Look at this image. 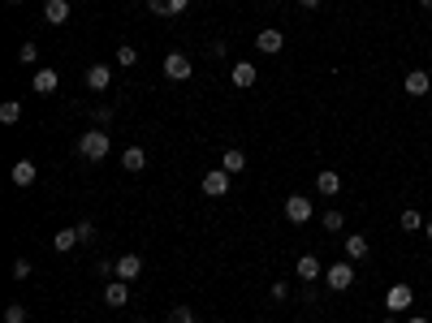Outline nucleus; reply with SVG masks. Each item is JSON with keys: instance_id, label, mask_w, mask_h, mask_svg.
I'll return each mask as SVG.
<instances>
[{"instance_id": "4", "label": "nucleus", "mask_w": 432, "mask_h": 323, "mask_svg": "<svg viewBox=\"0 0 432 323\" xmlns=\"http://www.w3.org/2000/svg\"><path fill=\"white\" fill-rule=\"evenodd\" d=\"M316 212H311V199H302V194H290V199H285V220L290 224H307Z\"/></svg>"}, {"instance_id": "22", "label": "nucleus", "mask_w": 432, "mask_h": 323, "mask_svg": "<svg viewBox=\"0 0 432 323\" xmlns=\"http://www.w3.org/2000/svg\"><path fill=\"white\" fill-rule=\"evenodd\" d=\"M52 246H56V254H65V250H74V246H78V233H74V229H61V233L52 237Z\"/></svg>"}, {"instance_id": "24", "label": "nucleus", "mask_w": 432, "mask_h": 323, "mask_svg": "<svg viewBox=\"0 0 432 323\" xmlns=\"http://www.w3.org/2000/svg\"><path fill=\"white\" fill-rule=\"evenodd\" d=\"M74 233H78V246H91V241H95V224L91 220H78Z\"/></svg>"}, {"instance_id": "6", "label": "nucleus", "mask_w": 432, "mask_h": 323, "mask_svg": "<svg viewBox=\"0 0 432 323\" xmlns=\"http://www.w3.org/2000/svg\"><path fill=\"white\" fill-rule=\"evenodd\" d=\"M165 74L173 78V82H186V78L195 74V65H190V56H182V52H169L165 56Z\"/></svg>"}, {"instance_id": "20", "label": "nucleus", "mask_w": 432, "mask_h": 323, "mask_svg": "<svg viewBox=\"0 0 432 323\" xmlns=\"http://www.w3.org/2000/svg\"><path fill=\"white\" fill-rule=\"evenodd\" d=\"M428 87H432V78L424 69H411L407 74V95H428Z\"/></svg>"}, {"instance_id": "15", "label": "nucleus", "mask_w": 432, "mask_h": 323, "mask_svg": "<svg viewBox=\"0 0 432 323\" xmlns=\"http://www.w3.org/2000/svg\"><path fill=\"white\" fill-rule=\"evenodd\" d=\"M316 190H320V194H325V199H333V194H338V190H342V177H338V172H333V168H325V172H320V177H316Z\"/></svg>"}, {"instance_id": "14", "label": "nucleus", "mask_w": 432, "mask_h": 323, "mask_svg": "<svg viewBox=\"0 0 432 323\" xmlns=\"http://www.w3.org/2000/svg\"><path fill=\"white\" fill-rule=\"evenodd\" d=\"M294 271H298V276H302V280H316V276H325V263H320V258H316V254H302Z\"/></svg>"}, {"instance_id": "21", "label": "nucleus", "mask_w": 432, "mask_h": 323, "mask_svg": "<svg viewBox=\"0 0 432 323\" xmlns=\"http://www.w3.org/2000/svg\"><path fill=\"white\" fill-rule=\"evenodd\" d=\"M0 121H5V125H18V121H22V104H18V100H5V104H0Z\"/></svg>"}, {"instance_id": "31", "label": "nucleus", "mask_w": 432, "mask_h": 323, "mask_svg": "<svg viewBox=\"0 0 432 323\" xmlns=\"http://www.w3.org/2000/svg\"><path fill=\"white\" fill-rule=\"evenodd\" d=\"M30 276V263H26V258H18V263H13V280H26Z\"/></svg>"}, {"instance_id": "30", "label": "nucleus", "mask_w": 432, "mask_h": 323, "mask_svg": "<svg viewBox=\"0 0 432 323\" xmlns=\"http://www.w3.org/2000/svg\"><path fill=\"white\" fill-rule=\"evenodd\" d=\"M91 121H95V125H108V121H113V108H108V104H100V108L91 112Z\"/></svg>"}, {"instance_id": "19", "label": "nucleus", "mask_w": 432, "mask_h": 323, "mask_svg": "<svg viewBox=\"0 0 432 323\" xmlns=\"http://www.w3.org/2000/svg\"><path fill=\"white\" fill-rule=\"evenodd\" d=\"M56 87H61L56 69H39V74H35V95H52Z\"/></svg>"}, {"instance_id": "26", "label": "nucleus", "mask_w": 432, "mask_h": 323, "mask_svg": "<svg viewBox=\"0 0 432 323\" xmlns=\"http://www.w3.org/2000/svg\"><path fill=\"white\" fill-rule=\"evenodd\" d=\"M165 323H199V319H195V311H190V306H173V315H169Z\"/></svg>"}, {"instance_id": "13", "label": "nucleus", "mask_w": 432, "mask_h": 323, "mask_svg": "<svg viewBox=\"0 0 432 323\" xmlns=\"http://www.w3.org/2000/svg\"><path fill=\"white\" fill-rule=\"evenodd\" d=\"M121 164H125V172H143V168H147V151H143V147H125Z\"/></svg>"}, {"instance_id": "1", "label": "nucleus", "mask_w": 432, "mask_h": 323, "mask_svg": "<svg viewBox=\"0 0 432 323\" xmlns=\"http://www.w3.org/2000/svg\"><path fill=\"white\" fill-rule=\"evenodd\" d=\"M78 155L91 159V164H100L108 155V129H87L83 138H78Z\"/></svg>"}, {"instance_id": "2", "label": "nucleus", "mask_w": 432, "mask_h": 323, "mask_svg": "<svg viewBox=\"0 0 432 323\" xmlns=\"http://www.w3.org/2000/svg\"><path fill=\"white\" fill-rule=\"evenodd\" d=\"M325 285L333 289V293H346V289L355 285V263H333V267H325Z\"/></svg>"}, {"instance_id": "12", "label": "nucleus", "mask_w": 432, "mask_h": 323, "mask_svg": "<svg viewBox=\"0 0 432 323\" xmlns=\"http://www.w3.org/2000/svg\"><path fill=\"white\" fill-rule=\"evenodd\" d=\"M87 87L91 91H108L113 87V69H108V65H91L87 69Z\"/></svg>"}, {"instance_id": "3", "label": "nucleus", "mask_w": 432, "mask_h": 323, "mask_svg": "<svg viewBox=\"0 0 432 323\" xmlns=\"http://www.w3.org/2000/svg\"><path fill=\"white\" fill-rule=\"evenodd\" d=\"M411 302H415L411 285H393L389 293H385V311H389V315H407V311H411Z\"/></svg>"}, {"instance_id": "32", "label": "nucleus", "mask_w": 432, "mask_h": 323, "mask_svg": "<svg viewBox=\"0 0 432 323\" xmlns=\"http://www.w3.org/2000/svg\"><path fill=\"white\" fill-rule=\"evenodd\" d=\"M285 298H290V285L277 280V285H273V302H285Z\"/></svg>"}, {"instance_id": "28", "label": "nucleus", "mask_w": 432, "mask_h": 323, "mask_svg": "<svg viewBox=\"0 0 432 323\" xmlns=\"http://www.w3.org/2000/svg\"><path fill=\"white\" fill-rule=\"evenodd\" d=\"M117 65H125V69H130V65H138V52H134L130 43H121V47H117Z\"/></svg>"}, {"instance_id": "17", "label": "nucleus", "mask_w": 432, "mask_h": 323, "mask_svg": "<svg viewBox=\"0 0 432 323\" xmlns=\"http://www.w3.org/2000/svg\"><path fill=\"white\" fill-rule=\"evenodd\" d=\"M220 168H225L229 177H238V172H243V168H247V155H243V151H238V147H229L225 155H220Z\"/></svg>"}, {"instance_id": "35", "label": "nucleus", "mask_w": 432, "mask_h": 323, "mask_svg": "<svg viewBox=\"0 0 432 323\" xmlns=\"http://www.w3.org/2000/svg\"><path fill=\"white\" fill-rule=\"evenodd\" d=\"M424 237H428V241H432V220H428V224H424Z\"/></svg>"}, {"instance_id": "34", "label": "nucleus", "mask_w": 432, "mask_h": 323, "mask_svg": "<svg viewBox=\"0 0 432 323\" xmlns=\"http://www.w3.org/2000/svg\"><path fill=\"white\" fill-rule=\"evenodd\" d=\"M407 323H428V319H424V315H411V319H407Z\"/></svg>"}, {"instance_id": "25", "label": "nucleus", "mask_w": 432, "mask_h": 323, "mask_svg": "<svg viewBox=\"0 0 432 323\" xmlns=\"http://www.w3.org/2000/svg\"><path fill=\"white\" fill-rule=\"evenodd\" d=\"M320 224H325V229H329V233H342V224H346V216L338 212V207H333V212H325V220H320Z\"/></svg>"}, {"instance_id": "18", "label": "nucleus", "mask_w": 432, "mask_h": 323, "mask_svg": "<svg viewBox=\"0 0 432 323\" xmlns=\"http://www.w3.org/2000/svg\"><path fill=\"white\" fill-rule=\"evenodd\" d=\"M125 298H130V285L125 280H113L104 289V306H125Z\"/></svg>"}, {"instance_id": "16", "label": "nucleus", "mask_w": 432, "mask_h": 323, "mask_svg": "<svg viewBox=\"0 0 432 323\" xmlns=\"http://www.w3.org/2000/svg\"><path fill=\"white\" fill-rule=\"evenodd\" d=\"M13 186H30V181H35V177H39V168L35 164H30V159H18V164H13Z\"/></svg>"}, {"instance_id": "5", "label": "nucleus", "mask_w": 432, "mask_h": 323, "mask_svg": "<svg viewBox=\"0 0 432 323\" xmlns=\"http://www.w3.org/2000/svg\"><path fill=\"white\" fill-rule=\"evenodd\" d=\"M203 194H207V199H225V194H229V172L225 168L203 172Z\"/></svg>"}, {"instance_id": "36", "label": "nucleus", "mask_w": 432, "mask_h": 323, "mask_svg": "<svg viewBox=\"0 0 432 323\" xmlns=\"http://www.w3.org/2000/svg\"><path fill=\"white\" fill-rule=\"evenodd\" d=\"M380 323H398V315H389V319H380Z\"/></svg>"}, {"instance_id": "23", "label": "nucleus", "mask_w": 432, "mask_h": 323, "mask_svg": "<svg viewBox=\"0 0 432 323\" xmlns=\"http://www.w3.org/2000/svg\"><path fill=\"white\" fill-rule=\"evenodd\" d=\"M398 224H402V229H407V233H420V229H424V224H428V220H424L420 212H411V207H407V212H402V220H398Z\"/></svg>"}, {"instance_id": "8", "label": "nucleus", "mask_w": 432, "mask_h": 323, "mask_svg": "<svg viewBox=\"0 0 432 323\" xmlns=\"http://www.w3.org/2000/svg\"><path fill=\"white\" fill-rule=\"evenodd\" d=\"M113 276H117V280H125V285H130V280H138V276H143V258H138V254H125V258H117V263H113Z\"/></svg>"}, {"instance_id": "33", "label": "nucleus", "mask_w": 432, "mask_h": 323, "mask_svg": "<svg viewBox=\"0 0 432 323\" xmlns=\"http://www.w3.org/2000/svg\"><path fill=\"white\" fill-rule=\"evenodd\" d=\"M298 5H302V9H316V5H320V0H298Z\"/></svg>"}, {"instance_id": "27", "label": "nucleus", "mask_w": 432, "mask_h": 323, "mask_svg": "<svg viewBox=\"0 0 432 323\" xmlns=\"http://www.w3.org/2000/svg\"><path fill=\"white\" fill-rule=\"evenodd\" d=\"M5 323H26V306L22 302H9L5 306Z\"/></svg>"}, {"instance_id": "39", "label": "nucleus", "mask_w": 432, "mask_h": 323, "mask_svg": "<svg viewBox=\"0 0 432 323\" xmlns=\"http://www.w3.org/2000/svg\"><path fill=\"white\" fill-rule=\"evenodd\" d=\"M134 323H143V319H134Z\"/></svg>"}, {"instance_id": "29", "label": "nucleus", "mask_w": 432, "mask_h": 323, "mask_svg": "<svg viewBox=\"0 0 432 323\" xmlns=\"http://www.w3.org/2000/svg\"><path fill=\"white\" fill-rule=\"evenodd\" d=\"M18 60H22V65H35V60H39V47H35V43L26 39V43L18 47Z\"/></svg>"}, {"instance_id": "9", "label": "nucleus", "mask_w": 432, "mask_h": 323, "mask_svg": "<svg viewBox=\"0 0 432 323\" xmlns=\"http://www.w3.org/2000/svg\"><path fill=\"white\" fill-rule=\"evenodd\" d=\"M70 0H43V18H48V26H65L70 22Z\"/></svg>"}, {"instance_id": "38", "label": "nucleus", "mask_w": 432, "mask_h": 323, "mask_svg": "<svg viewBox=\"0 0 432 323\" xmlns=\"http://www.w3.org/2000/svg\"><path fill=\"white\" fill-rule=\"evenodd\" d=\"M9 5H26V0H9Z\"/></svg>"}, {"instance_id": "10", "label": "nucleus", "mask_w": 432, "mask_h": 323, "mask_svg": "<svg viewBox=\"0 0 432 323\" xmlns=\"http://www.w3.org/2000/svg\"><path fill=\"white\" fill-rule=\"evenodd\" d=\"M255 78H260V69H255L251 60H234V87H238V91L255 87Z\"/></svg>"}, {"instance_id": "11", "label": "nucleus", "mask_w": 432, "mask_h": 323, "mask_svg": "<svg viewBox=\"0 0 432 323\" xmlns=\"http://www.w3.org/2000/svg\"><path fill=\"white\" fill-rule=\"evenodd\" d=\"M367 254H372V241H367L363 233H350L346 237V258H350V263H359V258H367Z\"/></svg>"}, {"instance_id": "7", "label": "nucleus", "mask_w": 432, "mask_h": 323, "mask_svg": "<svg viewBox=\"0 0 432 323\" xmlns=\"http://www.w3.org/2000/svg\"><path fill=\"white\" fill-rule=\"evenodd\" d=\"M255 47H260L264 56H277L281 47H285V35H281L277 26H268V30H260V35H255Z\"/></svg>"}, {"instance_id": "37", "label": "nucleus", "mask_w": 432, "mask_h": 323, "mask_svg": "<svg viewBox=\"0 0 432 323\" xmlns=\"http://www.w3.org/2000/svg\"><path fill=\"white\" fill-rule=\"evenodd\" d=\"M420 5H424V9H432V0H420Z\"/></svg>"}]
</instances>
